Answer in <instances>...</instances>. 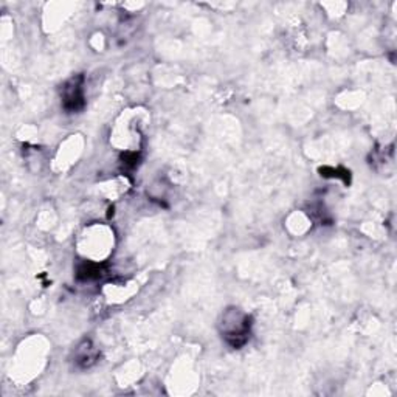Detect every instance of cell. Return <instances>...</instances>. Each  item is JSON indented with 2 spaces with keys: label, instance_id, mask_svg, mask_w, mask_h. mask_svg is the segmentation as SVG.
I'll return each mask as SVG.
<instances>
[{
  "label": "cell",
  "instance_id": "1",
  "mask_svg": "<svg viewBox=\"0 0 397 397\" xmlns=\"http://www.w3.org/2000/svg\"><path fill=\"white\" fill-rule=\"evenodd\" d=\"M223 337L233 348H239L248 340L250 317L238 309L228 311L223 317Z\"/></svg>",
  "mask_w": 397,
  "mask_h": 397
},
{
  "label": "cell",
  "instance_id": "2",
  "mask_svg": "<svg viewBox=\"0 0 397 397\" xmlns=\"http://www.w3.org/2000/svg\"><path fill=\"white\" fill-rule=\"evenodd\" d=\"M62 104L66 111L78 112L84 107V89L83 76L71 78L69 83L62 87Z\"/></svg>",
  "mask_w": 397,
  "mask_h": 397
},
{
  "label": "cell",
  "instance_id": "3",
  "mask_svg": "<svg viewBox=\"0 0 397 397\" xmlns=\"http://www.w3.org/2000/svg\"><path fill=\"white\" fill-rule=\"evenodd\" d=\"M96 360V349L92 346L90 341H84L83 346H79L76 353V363H79L83 368H89L94 365Z\"/></svg>",
  "mask_w": 397,
  "mask_h": 397
}]
</instances>
